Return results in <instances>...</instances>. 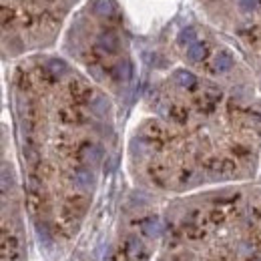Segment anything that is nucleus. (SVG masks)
<instances>
[{"mask_svg":"<svg viewBox=\"0 0 261 261\" xmlns=\"http://www.w3.org/2000/svg\"><path fill=\"white\" fill-rule=\"evenodd\" d=\"M119 257H121V259H127V261H145L147 257H149V253H147L145 245H143L137 237H129V239L123 243Z\"/></svg>","mask_w":261,"mask_h":261,"instance_id":"nucleus-1","label":"nucleus"},{"mask_svg":"<svg viewBox=\"0 0 261 261\" xmlns=\"http://www.w3.org/2000/svg\"><path fill=\"white\" fill-rule=\"evenodd\" d=\"M2 257L10 261H16L20 257V241L16 235L2 231Z\"/></svg>","mask_w":261,"mask_h":261,"instance_id":"nucleus-2","label":"nucleus"},{"mask_svg":"<svg viewBox=\"0 0 261 261\" xmlns=\"http://www.w3.org/2000/svg\"><path fill=\"white\" fill-rule=\"evenodd\" d=\"M97 44L98 48L105 50V53H117L121 42H119V36L113 33V31H102V33L98 34Z\"/></svg>","mask_w":261,"mask_h":261,"instance_id":"nucleus-3","label":"nucleus"},{"mask_svg":"<svg viewBox=\"0 0 261 261\" xmlns=\"http://www.w3.org/2000/svg\"><path fill=\"white\" fill-rule=\"evenodd\" d=\"M72 181H74V185L79 187V189H93V185H95V175H93V171L91 169H85V167H81V169H76L74 173H72Z\"/></svg>","mask_w":261,"mask_h":261,"instance_id":"nucleus-4","label":"nucleus"},{"mask_svg":"<svg viewBox=\"0 0 261 261\" xmlns=\"http://www.w3.org/2000/svg\"><path fill=\"white\" fill-rule=\"evenodd\" d=\"M79 155H81V159H83L85 163L97 165L98 161H100V157H102V149H100L98 145H95V143H83Z\"/></svg>","mask_w":261,"mask_h":261,"instance_id":"nucleus-5","label":"nucleus"},{"mask_svg":"<svg viewBox=\"0 0 261 261\" xmlns=\"http://www.w3.org/2000/svg\"><path fill=\"white\" fill-rule=\"evenodd\" d=\"M27 205H29V211L33 215H38L42 211V207H44V195H42V191L38 187H31L29 189V193H27Z\"/></svg>","mask_w":261,"mask_h":261,"instance_id":"nucleus-6","label":"nucleus"},{"mask_svg":"<svg viewBox=\"0 0 261 261\" xmlns=\"http://www.w3.org/2000/svg\"><path fill=\"white\" fill-rule=\"evenodd\" d=\"M141 231H143V235L149 237V239H159V237L163 235V223H161L157 217H149V219H145V221L141 223Z\"/></svg>","mask_w":261,"mask_h":261,"instance_id":"nucleus-7","label":"nucleus"},{"mask_svg":"<svg viewBox=\"0 0 261 261\" xmlns=\"http://www.w3.org/2000/svg\"><path fill=\"white\" fill-rule=\"evenodd\" d=\"M219 100H221V91L209 89V91H205V93H203V97L199 98V107H201V111L211 113V111L217 107V102H219Z\"/></svg>","mask_w":261,"mask_h":261,"instance_id":"nucleus-8","label":"nucleus"},{"mask_svg":"<svg viewBox=\"0 0 261 261\" xmlns=\"http://www.w3.org/2000/svg\"><path fill=\"white\" fill-rule=\"evenodd\" d=\"M70 97L74 102H87L93 97V91L89 87H85L83 83H72L70 85Z\"/></svg>","mask_w":261,"mask_h":261,"instance_id":"nucleus-9","label":"nucleus"},{"mask_svg":"<svg viewBox=\"0 0 261 261\" xmlns=\"http://www.w3.org/2000/svg\"><path fill=\"white\" fill-rule=\"evenodd\" d=\"M145 139H147L151 145L161 147L165 143V139H167V133H165V129H161V127L155 123V125H149V129L145 133Z\"/></svg>","mask_w":261,"mask_h":261,"instance_id":"nucleus-10","label":"nucleus"},{"mask_svg":"<svg viewBox=\"0 0 261 261\" xmlns=\"http://www.w3.org/2000/svg\"><path fill=\"white\" fill-rule=\"evenodd\" d=\"M213 66H215L217 72H227V70H231V66H233V55L229 50H219L215 55Z\"/></svg>","mask_w":261,"mask_h":261,"instance_id":"nucleus-11","label":"nucleus"},{"mask_svg":"<svg viewBox=\"0 0 261 261\" xmlns=\"http://www.w3.org/2000/svg\"><path fill=\"white\" fill-rule=\"evenodd\" d=\"M175 81H177V85L183 87V89H193L197 85L195 74L189 72V70H185V68H179V70L175 72Z\"/></svg>","mask_w":261,"mask_h":261,"instance_id":"nucleus-12","label":"nucleus"},{"mask_svg":"<svg viewBox=\"0 0 261 261\" xmlns=\"http://www.w3.org/2000/svg\"><path fill=\"white\" fill-rule=\"evenodd\" d=\"M207 55V44L205 42H193L189 48H187V59L191 63H201Z\"/></svg>","mask_w":261,"mask_h":261,"instance_id":"nucleus-13","label":"nucleus"},{"mask_svg":"<svg viewBox=\"0 0 261 261\" xmlns=\"http://www.w3.org/2000/svg\"><path fill=\"white\" fill-rule=\"evenodd\" d=\"M169 119L175 121L177 125H185L187 119H189V111H187L185 107H181V105H173V107L169 109Z\"/></svg>","mask_w":261,"mask_h":261,"instance_id":"nucleus-14","label":"nucleus"},{"mask_svg":"<svg viewBox=\"0 0 261 261\" xmlns=\"http://www.w3.org/2000/svg\"><path fill=\"white\" fill-rule=\"evenodd\" d=\"M46 70H48L50 76L61 79L66 70H68V66H66V63L65 61H61V59H50V61L46 63Z\"/></svg>","mask_w":261,"mask_h":261,"instance_id":"nucleus-15","label":"nucleus"},{"mask_svg":"<svg viewBox=\"0 0 261 261\" xmlns=\"http://www.w3.org/2000/svg\"><path fill=\"white\" fill-rule=\"evenodd\" d=\"M197 38V31L193 27H187V29H183L179 36H177V42L181 44V46H185V44H193Z\"/></svg>","mask_w":261,"mask_h":261,"instance_id":"nucleus-16","label":"nucleus"},{"mask_svg":"<svg viewBox=\"0 0 261 261\" xmlns=\"http://www.w3.org/2000/svg\"><path fill=\"white\" fill-rule=\"evenodd\" d=\"M91 109H93V113L98 115V117H105L107 115V111H109V100L105 97H95L91 100Z\"/></svg>","mask_w":261,"mask_h":261,"instance_id":"nucleus-17","label":"nucleus"},{"mask_svg":"<svg viewBox=\"0 0 261 261\" xmlns=\"http://www.w3.org/2000/svg\"><path fill=\"white\" fill-rule=\"evenodd\" d=\"M113 76H115L117 81H129V76H130L129 61H123V63H119V65L115 66V70H113Z\"/></svg>","mask_w":261,"mask_h":261,"instance_id":"nucleus-18","label":"nucleus"},{"mask_svg":"<svg viewBox=\"0 0 261 261\" xmlns=\"http://www.w3.org/2000/svg\"><path fill=\"white\" fill-rule=\"evenodd\" d=\"M185 235L189 239H203L205 237V229L197 227L195 223H185Z\"/></svg>","mask_w":261,"mask_h":261,"instance_id":"nucleus-19","label":"nucleus"},{"mask_svg":"<svg viewBox=\"0 0 261 261\" xmlns=\"http://www.w3.org/2000/svg\"><path fill=\"white\" fill-rule=\"evenodd\" d=\"M149 171H151V177H153V181L157 185H165V171L161 167H151Z\"/></svg>","mask_w":261,"mask_h":261,"instance_id":"nucleus-20","label":"nucleus"},{"mask_svg":"<svg viewBox=\"0 0 261 261\" xmlns=\"http://www.w3.org/2000/svg\"><path fill=\"white\" fill-rule=\"evenodd\" d=\"M111 10H113V6H111V2L109 0H97V6H95V12L97 14H111Z\"/></svg>","mask_w":261,"mask_h":261,"instance_id":"nucleus-21","label":"nucleus"},{"mask_svg":"<svg viewBox=\"0 0 261 261\" xmlns=\"http://www.w3.org/2000/svg\"><path fill=\"white\" fill-rule=\"evenodd\" d=\"M209 219H211L213 223H223V219H225V215H223L221 211H213V213L209 215Z\"/></svg>","mask_w":261,"mask_h":261,"instance_id":"nucleus-22","label":"nucleus"},{"mask_svg":"<svg viewBox=\"0 0 261 261\" xmlns=\"http://www.w3.org/2000/svg\"><path fill=\"white\" fill-rule=\"evenodd\" d=\"M239 4H241V8H243L245 12H247V10H253V8H255V0H241Z\"/></svg>","mask_w":261,"mask_h":261,"instance_id":"nucleus-23","label":"nucleus"},{"mask_svg":"<svg viewBox=\"0 0 261 261\" xmlns=\"http://www.w3.org/2000/svg\"><path fill=\"white\" fill-rule=\"evenodd\" d=\"M247 261H261V257H251V259H247Z\"/></svg>","mask_w":261,"mask_h":261,"instance_id":"nucleus-24","label":"nucleus"}]
</instances>
